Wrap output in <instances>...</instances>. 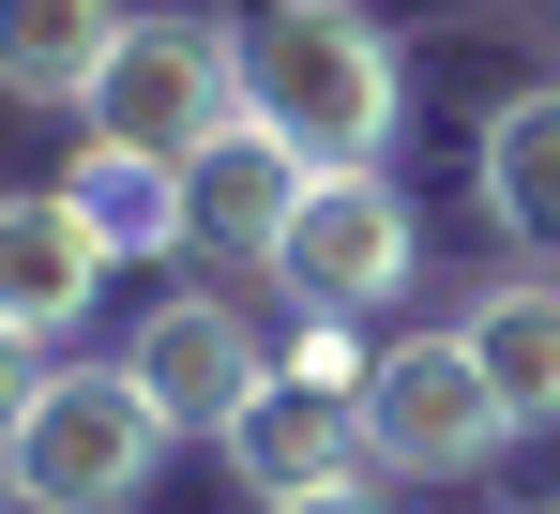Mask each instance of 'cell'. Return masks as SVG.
Returning a JSON list of instances; mask_svg holds the SVG:
<instances>
[{
    "instance_id": "obj_6",
    "label": "cell",
    "mask_w": 560,
    "mask_h": 514,
    "mask_svg": "<svg viewBox=\"0 0 560 514\" xmlns=\"http://www.w3.org/2000/svg\"><path fill=\"white\" fill-rule=\"evenodd\" d=\"M409 272H424V227H409L394 167H318L303 182V212H288V243H273V288L303 318H364Z\"/></svg>"
},
{
    "instance_id": "obj_8",
    "label": "cell",
    "mask_w": 560,
    "mask_h": 514,
    "mask_svg": "<svg viewBox=\"0 0 560 514\" xmlns=\"http://www.w3.org/2000/svg\"><path fill=\"white\" fill-rule=\"evenodd\" d=\"M303 182H318V152H303V137H273V121L243 106L228 137H197V152H183V212H197V243H212V257H258V272H273L288 212H303Z\"/></svg>"
},
{
    "instance_id": "obj_9",
    "label": "cell",
    "mask_w": 560,
    "mask_h": 514,
    "mask_svg": "<svg viewBox=\"0 0 560 514\" xmlns=\"http://www.w3.org/2000/svg\"><path fill=\"white\" fill-rule=\"evenodd\" d=\"M106 272H121V257H106V227L61 197V182H46V197H0V318H31V334H77Z\"/></svg>"
},
{
    "instance_id": "obj_10",
    "label": "cell",
    "mask_w": 560,
    "mask_h": 514,
    "mask_svg": "<svg viewBox=\"0 0 560 514\" xmlns=\"http://www.w3.org/2000/svg\"><path fill=\"white\" fill-rule=\"evenodd\" d=\"M469 363L500 378V409H515V439H546L560 424V288L546 272H500V288H469Z\"/></svg>"
},
{
    "instance_id": "obj_16",
    "label": "cell",
    "mask_w": 560,
    "mask_h": 514,
    "mask_svg": "<svg viewBox=\"0 0 560 514\" xmlns=\"http://www.w3.org/2000/svg\"><path fill=\"white\" fill-rule=\"evenodd\" d=\"M546 514H560V500H546Z\"/></svg>"
},
{
    "instance_id": "obj_2",
    "label": "cell",
    "mask_w": 560,
    "mask_h": 514,
    "mask_svg": "<svg viewBox=\"0 0 560 514\" xmlns=\"http://www.w3.org/2000/svg\"><path fill=\"white\" fill-rule=\"evenodd\" d=\"M167 409L137 394V363H61L31 394V424L0 439V514H121L167 469Z\"/></svg>"
},
{
    "instance_id": "obj_5",
    "label": "cell",
    "mask_w": 560,
    "mask_h": 514,
    "mask_svg": "<svg viewBox=\"0 0 560 514\" xmlns=\"http://www.w3.org/2000/svg\"><path fill=\"white\" fill-rule=\"evenodd\" d=\"M364 439H378L394 484H469V469L515 454V409H500V378L469 363V334H394L364 363Z\"/></svg>"
},
{
    "instance_id": "obj_7",
    "label": "cell",
    "mask_w": 560,
    "mask_h": 514,
    "mask_svg": "<svg viewBox=\"0 0 560 514\" xmlns=\"http://www.w3.org/2000/svg\"><path fill=\"white\" fill-rule=\"evenodd\" d=\"M121 363H137V394H152L183 439H228L243 409H258V378H273V348L243 334V303H212V288H167Z\"/></svg>"
},
{
    "instance_id": "obj_13",
    "label": "cell",
    "mask_w": 560,
    "mask_h": 514,
    "mask_svg": "<svg viewBox=\"0 0 560 514\" xmlns=\"http://www.w3.org/2000/svg\"><path fill=\"white\" fill-rule=\"evenodd\" d=\"M61 197H77V212L106 227V257H167V243H197V212H183V167H167V152H106V137H92Z\"/></svg>"
},
{
    "instance_id": "obj_3",
    "label": "cell",
    "mask_w": 560,
    "mask_h": 514,
    "mask_svg": "<svg viewBox=\"0 0 560 514\" xmlns=\"http://www.w3.org/2000/svg\"><path fill=\"white\" fill-rule=\"evenodd\" d=\"M364 363H378V348H349V318H303V334L273 348V378H258V409L228 424V469H243L258 500L364 484V469H378V439H364Z\"/></svg>"
},
{
    "instance_id": "obj_15",
    "label": "cell",
    "mask_w": 560,
    "mask_h": 514,
    "mask_svg": "<svg viewBox=\"0 0 560 514\" xmlns=\"http://www.w3.org/2000/svg\"><path fill=\"white\" fill-rule=\"evenodd\" d=\"M258 514H378L364 484H303V500H258Z\"/></svg>"
},
{
    "instance_id": "obj_1",
    "label": "cell",
    "mask_w": 560,
    "mask_h": 514,
    "mask_svg": "<svg viewBox=\"0 0 560 514\" xmlns=\"http://www.w3.org/2000/svg\"><path fill=\"white\" fill-rule=\"evenodd\" d=\"M228 46H243V106L273 137H303L318 167H378L394 152L409 61H394V31H378L364 0H243Z\"/></svg>"
},
{
    "instance_id": "obj_14",
    "label": "cell",
    "mask_w": 560,
    "mask_h": 514,
    "mask_svg": "<svg viewBox=\"0 0 560 514\" xmlns=\"http://www.w3.org/2000/svg\"><path fill=\"white\" fill-rule=\"evenodd\" d=\"M61 378V334H31V318H0V439L31 424V394Z\"/></svg>"
},
{
    "instance_id": "obj_11",
    "label": "cell",
    "mask_w": 560,
    "mask_h": 514,
    "mask_svg": "<svg viewBox=\"0 0 560 514\" xmlns=\"http://www.w3.org/2000/svg\"><path fill=\"white\" fill-rule=\"evenodd\" d=\"M121 15H137V0H0V91H15V106H92Z\"/></svg>"
},
{
    "instance_id": "obj_12",
    "label": "cell",
    "mask_w": 560,
    "mask_h": 514,
    "mask_svg": "<svg viewBox=\"0 0 560 514\" xmlns=\"http://www.w3.org/2000/svg\"><path fill=\"white\" fill-rule=\"evenodd\" d=\"M485 212L515 257H560V91H515L485 121Z\"/></svg>"
},
{
    "instance_id": "obj_4",
    "label": "cell",
    "mask_w": 560,
    "mask_h": 514,
    "mask_svg": "<svg viewBox=\"0 0 560 514\" xmlns=\"http://www.w3.org/2000/svg\"><path fill=\"white\" fill-rule=\"evenodd\" d=\"M92 121L106 152H167L183 167L197 137H228L243 121V46H228V15H121V46H106V77H92Z\"/></svg>"
}]
</instances>
